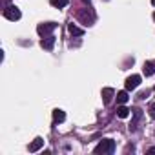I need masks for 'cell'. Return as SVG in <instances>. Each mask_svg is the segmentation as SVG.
<instances>
[{
  "instance_id": "obj_1",
  "label": "cell",
  "mask_w": 155,
  "mask_h": 155,
  "mask_svg": "<svg viewBox=\"0 0 155 155\" xmlns=\"http://www.w3.org/2000/svg\"><path fill=\"white\" fill-rule=\"evenodd\" d=\"M115 151V140L104 139L95 146V153H113Z\"/></svg>"
},
{
  "instance_id": "obj_2",
  "label": "cell",
  "mask_w": 155,
  "mask_h": 155,
  "mask_svg": "<svg viewBox=\"0 0 155 155\" xmlns=\"http://www.w3.org/2000/svg\"><path fill=\"white\" fill-rule=\"evenodd\" d=\"M58 24H55V22H48V24H38V28H37V33L40 35V37H49L51 35V31L57 28Z\"/></svg>"
},
{
  "instance_id": "obj_3",
  "label": "cell",
  "mask_w": 155,
  "mask_h": 155,
  "mask_svg": "<svg viewBox=\"0 0 155 155\" xmlns=\"http://www.w3.org/2000/svg\"><path fill=\"white\" fill-rule=\"evenodd\" d=\"M4 17H6L8 20H18V18H20V9H18L17 6H8V8L4 9Z\"/></svg>"
},
{
  "instance_id": "obj_4",
  "label": "cell",
  "mask_w": 155,
  "mask_h": 155,
  "mask_svg": "<svg viewBox=\"0 0 155 155\" xmlns=\"http://www.w3.org/2000/svg\"><path fill=\"white\" fill-rule=\"evenodd\" d=\"M139 84H140V75H131V77H128V79H126V90L128 91L135 90Z\"/></svg>"
},
{
  "instance_id": "obj_5",
  "label": "cell",
  "mask_w": 155,
  "mask_h": 155,
  "mask_svg": "<svg viewBox=\"0 0 155 155\" xmlns=\"http://www.w3.org/2000/svg\"><path fill=\"white\" fill-rule=\"evenodd\" d=\"M55 37L53 35H49V37H46V38H42L40 40V46L44 48V49H53V46H55Z\"/></svg>"
},
{
  "instance_id": "obj_6",
  "label": "cell",
  "mask_w": 155,
  "mask_h": 155,
  "mask_svg": "<svg viewBox=\"0 0 155 155\" xmlns=\"http://www.w3.org/2000/svg\"><path fill=\"white\" fill-rule=\"evenodd\" d=\"M113 97H115V91H113L111 88H104V90H102V102H104V104H110Z\"/></svg>"
},
{
  "instance_id": "obj_7",
  "label": "cell",
  "mask_w": 155,
  "mask_h": 155,
  "mask_svg": "<svg viewBox=\"0 0 155 155\" xmlns=\"http://www.w3.org/2000/svg\"><path fill=\"white\" fill-rule=\"evenodd\" d=\"M64 119H66V113H64L62 110H55V111H53V122H55V124L64 122Z\"/></svg>"
},
{
  "instance_id": "obj_8",
  "label": "cell",
  "mask_w": 155,
  "mask_h": 155,
  "mask_svg": "<svg viewBox=\"0 0 155 155\" xmlns=\"http://www.w3.org/2000/svg\"><path fill=\"white\" fill-rule=\"evenodd\" d=\"M142 71H144V75H146V77H151V75L155 73V64H153V62H144Z\"/></svg>"
},
{
  "instance_id": "obj_9",
  "label": "cell",
  "mask_w": 155,
  "mask_h": 155,
  "mask_svg": "<svg viewBox=\"0 0 155 155\" xmlns=\"http://www.w3.org/2000/svg\"><path fill=\"white\" fill-rule=\"evenodd\" d=\"M42 146H44V140H42L40 137H37V139H35V140H33V142L29 144V151L33 153V151H37V150H40Z\"/></svg>"
},
{
  "instance_id": "obj_10",
  "label": "cell",
  "mask_w": 155,
  "mask_h": 155,
  "mask_svg": "<svg viewBox=\"0 0 155 155\" xmlns=\"http://www.w3.org/2000/svg\"><path fill=\"white\" fill-rule=\"evenodd\" d=\"M130 111H131V110H128L126 106H122V104H120V106L117 108V117H120V119H126V117L130 115Z\"/></svg>"
},
{
  "instance_id": "obj_11",
  "label": "cell",
  "mask_w": 155,
  "mask_h": 155,
  "mask_svg": "<svg viewBox=\"0 0 155 155\" xmlns=\"http://www.w3.org/2000/svg\"><path fill=\"white\" fill-rule=\"evenodd\" d=\"M68 29H69V33H71V35H75V37H81V35H84V29L77 28L75 24H69V26H68Z\"/></svg>"
},
{
  "instance_id": "obj_12",
  "label": "cell",
  "mask_w": 155,
  "mask_h": 155,
  "mask_svg": "<svg viewBox=\"0 0 155 155\" xmlns=\"http://www.w3.org/2000/svg\"><path fill=\"white\" fill-rule=\"evenodd\" d=\"M128 99H130V97H128V90H126V91H119V93H117V102H119V104L128 102Z\"/></svg>"
},
{
  "instance_id": "obj_13",
  "label": "cell",
  "mask_w": 155,
  "mask_h": 155,
  "mask_svg": "<svg viewBox=\"0 0 155 155\" xmlns=\"http://www.w3.org/2000/svg\"><path fill=\"white\" fill-rule=\"evenodd\" d=\"M49 2H51V6H53V8H58V9L68 6V0H49Z\"/></svg>"
},
{
  "instance_id": "obj_14",
  "label": "cell",
  "mask_w": 155,
  "mask_h": 155,
  "mask_svg": "<svg viewBox=\"0 0 155 155\" xmlns=\"http://www.w3.org/2000/svg\"><path fill=\"white\" fill-rule=\"evenodd\" d=\"M148 111H150V117H151V119H155V104H151Z\"/></svg>"
},
{
  "instance_id": "obj_15",
  "label": "cell",
  "mask_w": 155,
  "mask_h": 155,
  "mask_svg": "<svg viewBox=\"0 0 155 155\" xmlns=\"http://www.w3.org/2000/svg\"><path fill=\"white\" fill-rule=\"evenodd\" d=\"M148 153H155V148H150V150H148Z\"/></svg>"
},
{
  "instance_id": "obj_16",
  "label": "cell",
  "mask_w": 155,
  "mask_h": 155,
  "mask_svg": "<svg viewBox=\"0 0 155 155\" xmlns=\"http://www.w3.org/2000/svg\"><path fill=\"white\" fill-rule=\"evenodd\" d=\"M151 4H153V6H155V0H151Z\"/></svg>"
},
{
  "instance_id": "obj_17",
  "label": "cell",
  "mask_w": 155,
  "mask_h": 155,
  "mask_svg": "<svg viewBox=\"0 0 155 155\" xmlns=\"http://www.w3.org/2000/svg\"><path fill=\"white\" fill-rule=\"evenodd\" d=\"M84 2H88V4H90V0H84Z\"/></svg>"
},
{
  "instance_id": "obj_18",
  "label": "cell",
  "mask_w": 155,
  "mask_h": 155,
  "mask_svg": "<svg viewBox=\"0 0 155 155\" xmlns=\"http://www.w3.org/2000/svg\"><path fill=\"white\" fill-rule=\"evenodd\" d=\"M153 20H155V13H153Z\"/></svg>"
}]
</instances>
